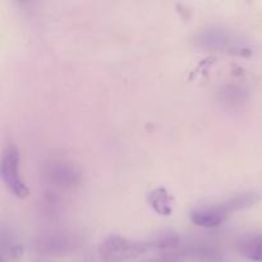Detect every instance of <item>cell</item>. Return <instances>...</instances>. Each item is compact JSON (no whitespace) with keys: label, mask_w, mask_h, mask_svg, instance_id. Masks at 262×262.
<instances>
[{"label":"cell","mask_w":262,"mask_h":262,"mask_svg":"<svg viewBox=\"0 0 262 262\" xmlns=\"http://www.w3.org/2000/svg\"><path fill=\"white\" fill-rule=\"evenodd\" d=\"M228 212L223 207V205L211 207H200V209L191 211V222L197 227L205 229H215L219 228L225 222Z\"/></svg>","instance_id":"3957f363"},{"label":"cell","mask_w":262,"mask_h":262,"mask_svg":"<svg viewBox=\"0 0 262 262\" xmlns=\"http://www.w3.org/2000/svg\"><path fill=\"white\" fill-rule=\"evenodd\" d=\"M2 178L5 186L18 199H26L30 193L19 176V154L15 146L9 145L2 158Z\"/></svg>","instance_id":"7a4b0ae2"},{"label":"cell","mask_w":262,"mask_h":262,"mask_svg":"<svg viewBox=\"0 0 262 262\" xmlns=\"http://www.w3.org/2000/svg\"><path fill=\"white\" fill-rule=\"evenodd\" d=\"M151 250L150 243L136 242L118 234L105 237L99 245V256L104 262H125L145 255Z\"/></svg>","instance_id":"6da1fadb"},{"label":"cell","mask_w":262,"mask_h":262,"mask_svg":"<svg viewBox=\"0 0 262 262\" xmlns=\"http://www.w3.org/2000/svg\"><path fill=\"white\" fill-rule=\"evenodd\" d=\"M151 246V250H159L168 252L173 248L178 247L179 245V237L173 232H161L154 235L150 241H148Z\"/></svg>","instance_id":"8992f818"},{"label":"cell","mask_w":262,"mask_h":262,"mask_svg":"<svg viewBox=\"0 0 262 262\" xmlns=\"http://www.w3.org/2000/svg\"><path fill=\"white\" fill-rule=\"evenodd\" d=\"M147 204L160 216H170L173 212V197L165 188L152 189L147 194Z\"/></svg>","instance_id":"277c9868"},{"label":"cell","mask_w":262,"mask_h":262,"mask_svg":"<svg viewBox=\"0 0 262 262\" xmlns=\"http://www.w3.org/2000/svg\"><path fill=\"white\" fill-rule=\"evenodd\" d=\"M142 262H184V258L181 253L168 251V252H163L160 255L155 256V257L148 258V260Z\"/></svg>","instance_id":"ba28073f"},{"label":"cell","mask_w":262,"mask_h":262,"mask_svg":"<svg viewBox=\"0 0 262 262\" xmlns=\"http://www.w3.org/2000/svg\"><path fill=\"white\" fill-rule=\"evenodd\" d=\"M258 196L255 193H243L239 194V196H235L233 199L228 200L227 202L223 204V207L225 209V211L229 214V212L235 211V210H241L245 209V207L251 206L255 202H257Z\"/></svg>","instance_id":"52a82bcc"},{"label":"cell","mask_w":262,"mask_h":262,"mask_svg":"<svg viewBox=\"0 0 262 262\" xmlns=\"http://www.w3.org/2000/svg\"><path fill=\"white\" fill-rule=\"evenodd\" d=\"M238 251L247 260L262 262V234L243 238L238 245Z\"/></svg>","instance_id":"5b68a950"}]
</instances>
